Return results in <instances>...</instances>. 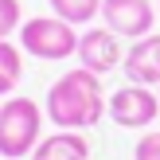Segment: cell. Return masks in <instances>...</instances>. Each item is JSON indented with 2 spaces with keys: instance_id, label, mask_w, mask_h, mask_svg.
<instances>
[{
  "instance_id": "1",
  "label": "cell",
  "mask_w": 160,
  "mask_h": 160,
  "mask_svg": "<svg viewBox=\"0 0 160 160\" xmlns=\"http://www.w3.org/2000/svg\"><path fill=\"white\" fill-rule=\"evenodd\" d=\"M109 98L102 94V78L86 67H74L51 82L47 90V117L55 121V129H94L106 113Z\"/></svg>"
},
{
  "instance_id": "2",
  "label": "cell",
  "mask_w": 160,
  "mask_h": 160,
  "mask_svg": "<svg viewBox=\"0 0 160 160\" xmlns=\"http://www.w3.org/2000/svg\"><path fill=\"white\" fill-rule=\"evenodd\" d=\"M43 109L31 98H8L0 106V156L4 160H23L35 152L43 137Z\"/></svg>"
},
{
  "instance_id": "3",
  "label": "cell",
  "mask_w": 160,
  "mask_h": 160,
  "mask_svg": "<svg viewBox=\"0 0 160 160\" xmlns=\"http://www.w3.org/2000/svg\"><path fill=\"white\" fill-rule=\"evenodd\" d=\"M20 47L43 62H59L78 55V31L59 16H31L20 23Z\"/></svg>"
},
{
  "instance_id": "4",
  "label": "cell",
  "mask_w": 160,
  "mask_h": 160,
  "mask_svg": "<svg viewBox=\"0 0 160 160\" xmlns=\"http://www.w3.org/2000/svg\"><path fill=\"white\" fill-rule=\"evenodd\" d=\"M106 113L113 117V125L121 129H145L160 117V94L152 86H141V82H125L109 94V106Z\"/></svg>"
},
{
  "instance_id": "5",
  "label": "cell",
  "mask_w": 160,
  "mask_h": 160,
  "mask_svg": "<svg viewBox=\"0 0 160 160\" xmlns=\"http://www.w3.org/2000/svg\"><path fill=\"white\" fill-rule=\"evenodd\" d=\"M102 20L121 39H141L152 31L156 12H152V0H102Z\"/></svg>"
},
{
  "instance_id": "6",
  "label": "cell",
  "mask_w": 160,
  "mask_h": 160,
  "mask_svg": "<svg viewBox=\"0 0 160 160\" xmlns=\"http://www.w3.org/2000/svg\"><path fill=\"white\" fill-rule=\"evenodd\" d=\"M78 62H82L86 70H94V74H106V70H113L117 62H125L121 55V35L109 28H90L78 35Z\"/></svg>"
},
{
  "instance_id": "7",
  "label": "cell",
  "mask_w": 160,
  "mask_h": 160,
  "mask_svg": "<svg viewBox=\"0 0 160 160\" xmlns=\"http://www.w3.org/2000/svg\"><path fill=\"white\" fill-rule=\"evenodd\" d=\"M125 78L141 86H160V35L148 31V35L133 39V47L125 51Z\"/></svg>"
},
{
  "instance_id": "8",
  "label": "cell",
  "mask_w": 160,
  "mask_h": 160,
  "mask_svg": "<svg viewBox=\"0 0 160 160\" xmlns=\"http://www.w3.org/2000/svg\"><path fill=\"white\" fill-rule=\"evenodd\" d=\"M31 160H90V141L78 129H55L35 145Z\"/></svg>"
},
{
  "instance_id": "9",
  "label": "cell",
  "mask_w": 160,
  "mask_h": 160,
  "mask_svg": "<svg viewBox=\"0 0 160 160\" xmlns=\"http://www.w3.org/2000/svg\"><path fill=\"white\" fill-rule=\"evenodd\" d=\"M23 47H12L8 39H0V98H8V94L20 86V74H23Z\"/></svg>"
},
{
  "instance_id": "10",
  "label": "cell",
  "mask_w": 160,
  "mask_h": 160,
  "mask_svg": "<svg viewBox=\"0 0 160 160\" xmlns=\"http://www.w3.org/2000/svg\"><path fill=\"white\" fill-rule=\"evenodd\" d=\"M51 12L67 23H90L102 16V0H51Z\"/></svg>"
},
{
  "instance_id": "11",
  "label": "cell",
  "mask_w": 160,
  "mask_h": 160,
  "mask_svg": "<svg viewBox=\"0 0 160 160\" xmlns=\"http://www.w3.org/2000/svg\"><path fill=\"white\" fill-rule=\"evenodd\" d=\"M20 16H23V8H20V0H0V39H8L16 28H20Z\"/></svg>"
},
{
  "instance_id": "12",
  "label": "cell",
  "mask_w": 160,
  "mask_h": 160,
  "mask_svg": "<svg viewBox=\"0 0 160 160\" xmlns=\"http://www.w3.org/2000/svg\"><path fill=\"white\" fill-rule=\"evenodd\" d=\"M133 160H160V129L145 133V137L137 141V152H133Z\"/></svg>"
},
{
  "instance_id": "13",
  "label": "cell",
  "mask_w": 160,
  "mask_h": 160,
  "mask_svg": "<svg viewBox=\"0 0 160 160\" xmlns=\"http://www.w3.org/2000/svg\"><path fill=\"white\" fill-rule=\"evenodd\" d=\"M156 12H160V0H156Z\"/></svg>"
},
{
  "instance_id": "14",
  "label": "cell",
  "mask_w": 160,
  "mask_h": 160,
  "mask_svg": "<svg viewBox=\"0 0 160 160\" xmlns=\"http://www.w3.org/2000/svg\"><path fill=\"white\" fill-rule=\"evenodd\" d=\"M156 94H160V86H156Z\"/></svg>"
}]
</instances>
